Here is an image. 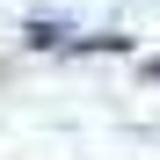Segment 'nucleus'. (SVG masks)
Returning <instances> with one entry per match:
<instances>
[{
  "label": "nucleus",
  "instance_id": "nucleus-1",
  "mask_svg": "<svg viewBox=\"0 0 160 160\" xmlns=\"http://www.w3.org/2000/svg\"><path fill=\"white\" fill-rule=\"evenodd\" d=\"M29 44H37V51H51V44H66V29H58V22H29Z\"/></svg>",
  "mask_w": 160,
  "mask_h": 160
},
{
  "label": "nucleus",
  "instance_id": "nucleus-2",
  "mask_svg": "<svg viewBox=\"0 0 160 160\" xmlns=\"http://www.w3.org/2000/svg\"><path fill=\"white\" fill-rule=\"evenodd\" d=\"M146 80H160V58H153V66H146Z\"/></svg>",
  "mask_w": 160,
  "mask_h": 160
}]
</instances>
